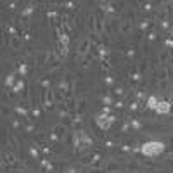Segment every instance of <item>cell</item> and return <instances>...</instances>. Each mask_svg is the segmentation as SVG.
<instances>
[{"instance_id":"cell-1","label":"cell","mask_w":173,"mask_h":173,"mask_svg":"<svg viewBox=\"0 0 173 173\" xmlns=\"http://www.w3.org/2000/svg\"><path fill=\"white\" fill-rule=\"evenodd\" d=\"M140 152L144 154L145 158H156L159 154H163L166 149L165 142H159V140H147L144 144H140Z\"/></svg>"},{"instance_id":"cell-2","label":"cell","mask_w":173,"mask_h":173,"mask_svg":"<svg viewBox=\"0 0 173 173\" xmlns=\"http://www.w3.org/2000/svg\"><path fill=\"white\" fill-rule=\"evenodd\" d=\"M73 144H75L76 151H85V149H90L94 145V140L87 135V131L83 130H76L73 133Z\"/></svg>"},{"instance_id":"cell-3","label":"cell","mask_w":173,"mask_h":173,"mask_svg":"<svg viewBox=\"0 0 173 173\" xmlns=\"http://www.w3.org/2000/svg\"><path fill=\"white\" fill-rule=\"evenodd\" d=\"M114 121H116V116H114V114H104V113H100V114L95 116V125L100 131H107L111 126H113Z\"/></svg>"},{"instance_id":"cell-4","label":"cell","mask_w":173,"mask_h":173,"mask_svg":"<svg viewBox=\"0 0 173 173\" xmlns=\"http://www.w3.org/2000/svg\"><path fill=\"white\" fill-rule=\"evenodd\" d=\"M90 47H92V43H90L88 38H83L82 43H80V47H78V57H87L90 54Z\"/></svg>"},{"instance_id":"cell-5","label":"cell","mask_w":173,"mask_h":173,"mask_svg":"<svg viewBox=\"0 0 173 173\" xmlns=\"http://www.w3.org/2000/svg\"><path fill=\"white\" fill-rule=\"evenodd\" d=\"M154 113H158V114H161V116L170 114V113H171V102H168V100H159L158 107H156Z\"/></svg>"},{"instance_id":"cell-6","label":"cell","mask_w":173,"mask_h":173,"mask_svg":"<svg viewBox=\"0 0 173 173\" xmlns=\"http://www.w3.org/2000/svg\"><path fill=\"white\" fill-rule=\"evenodd\" d=\"M64 133H66V126L64 125H55L54 128H52V138L54 140H61L62 137H64Z\"/></svg>"},{"instance_id":"cell-7","label":"cell","mask_w":173,"mask_h":173,"mask_svg":"<svg viewBox=\"0 0 173 173\" xmlns=\"http://www.w3.org/2000/svg\"><path fill=\"white\" fill-rule=\"evenodd\" d=\"M158 104H159L158 97H156V95H149V97H147V100H145V107H147V109H151V111H156Z\"/></svg>"},{"instance_id":"cell-8","label":"cell","mask_w":173,"mask_h":173,"mask_svg":"<svg viewBox=\"0 0 173 173\" xmlns=\"http://www.w3.org/2000/svg\"><path fill=\"white\" fill-rule=\"evenodd\" d=\"M11 47H12V50H19L21 48V35H12V38H11Z\"/></svg>"},{"instance_id":"cell-9","label":"cell","mask_w":173,"mask_h":173,"mask_svg":"<svg viewBox=\"0 0 173 173\" xmlns=\"http://www.w3.org/2000/svg\"><path fill=\"white\" fill-rule=\"evenodd\" d=\"M17 75H19V76H26L28 75V64L24 61H19V66H17Z\"/></svg>"},{"instance_id":"cell-10","label":"cell","mask_w":173,"mask_h":173,"mask_svg":"<svg viewBox=\"0 0 173 173\" xmlns=\"http://www.w3.org/2000/svg\"><path fill=\"white\" fill-rule=\"evenodd\" d=\"M14 82H16V73H11V75H7V78H5V87L7 88H12L14 87Z\"/></svg>"},{"instance_id":"cell-11","label":"cell","mask_w":173,"mask_h":173,"mask_svg":"<svg viewBox=\"0 0 173 173\" xmlns=\"http://www.w3.org/2000/svg\"><path fill=\"white\" fill-rule=\"evenodd\" d=\"M29 154H31V158L40 159V152H38V147H36V144H31V145H29Z\"/></svg>"},{"instance_id":"cell-12","label":"cell","mask_w":173,"mask_h":173,"mask_svg":"<svg viewBox=\"0 0 173 173\" xmlns=\"http://www.w3.org/2000/svg\"><path fill=\"white\" fill-rule=\"evenodd\" d=\"M12 92H16V94H19V92H24V82L23 80H19V82L16 83L12 87Z\"/></svg>"},{"instance_id":"cell-13","label":"cell","mask_w":173,"mask_h":173,"mask_svg":"<svg viewBox=\"0 0 173 173\" xmlns=\"http://www.w3.org/2000/svg\"><path fill=\"white\" fill-rule=\"evenodd\" d=\"M130 126H131V130H140V128H142V123H140V121H138L137 118H131V121H130Z\"/></svg>"},{"instance_id":"cell-14","label":"cell","mask_w":173,"mask_h":173,"mask_svg":"<svg viewBox=\"0 0 173 173\" xmlns=\"http://www.w3.org/2000/svg\"><path fill=\"white\" fill-rule=\"evenodd\" d=\"M33 11H35V7H33V5H28L26 9H24V11H23V12H21V16H23V17H24V19H28V17H29V16H31V14H33Z\"/></svg>"},{"instance_id":"cell-15","label":"cell","mask_w":173,"mask_h":173,"mask_svg":"<svg viewBox=\"0 0 173 173\" xmlns=\"http://www.w3.org/2000/svg\"><path fill=\"white\" fill-rule=\"evenodd\" d=\"M100 102H102L104 106H111V104H114V100H113V97H109V95H104L102 99H100Z\"/></svg>"},{"instance_id":"cell-16","label":"cell","mask_w":173,"mask_h":173,"mask_svg":"<svg viewBox=\"0 0 173 173\" xmlns=\"http://www.w3.org/2000/svg\"><path fill=\"white\" fill-rule=\"evenodd\" d=\"M4 158H5L7 163H14V161H16V158H14L11 152H4Z\"/></svg>"},{"instance_id":"cell-17","label":"cell","mask_w":173,"mask_h":173,"mask_svg":"<svg viewBox=\"0 0 173 173\" xmlns=\"http://www.w3.org/2000/svg\"><path fill=\"white\" fill-rule=\"evenodd\" d=\"M113 94H114V95H119V97H121V95L125 94V88H121V87H119V88H114V90H113Z\"/></svg>"},{"instance_id":"cell-18","label":"cell","mask_w":173,"mask_h":173,"mask_svg":"<svg viewBox=\"0 0 173 173\" xmlns=\"http://www.w3.org/2000/svg\"><path fill=\"white\" fill-rule=\"evenodd\" d=\"M104 83H107V85H113V83H114V80H113L111 76H104Z\"/></svg>"},{"instance_id":"cell-19","label":"cell","mask_w":173,"mask_h":173,"mask_svg":"<svg viewBox=\"0 0 173 173\" xmlns=\"http://www.w3.org/2000/svg\"><path fill=\"white\" fill-rule=\"evenodd\" d=\"M166 47H168V48L173 47V38H171V36H170V38H166Z\"/></svg>"},{"instance_id":"cell-20","label":"cell","mask_w":173,"mask_h":173,"mask_svg":"<svg viewBox=\"0 0 173 173\" xmlns=\"http://www.w3.org/2000/svg\"><path fill=\"white\" fill-rule=\"evenodd\" d=\"M114 106H116L118 109H121L123 107V100H114Z\"/></svg>"},{"instance_id":"cell-21","label":"cell","mask_w":173,"mask_h":173,"mask_svg":"<svg viewBox=\"0 0 173 173\" xmlns=\"http://www.w3.org/2000/svg\"><path fill=\"white\" fill-rule=\"evenodd\" d=\"M137 107H138V102H133V104H130V109H131V111H135Z\"/></svg>"},{"instance_id":"cell-22","label":"cell","mask_w":173,"mask_h":173,"mask_svg":"<svg viewBox=\"0 0 173 173\" xmlns=\"http://www.w3.org/2000/svg\"><path fill=\"white\" fill-rule=\"evenodd\" d=\"M166 59H168V52H163L161 54V61H166Z\"/></svg>"},{"instance_id":"cell-23","label":"cell","mask_w":173,"mask_h":173,"mask_svg":"<svg viewBox=\"0 0 173 173\" xmlns=\"http://www.w3.org/2000/svg\"><path fill=\"white\" fill-rule=\"evenodd\" d=\"M66 7H68V9H75V4H71V2H69V4H66Z\"/></svg>"},{"instance_id":"cell-24","label":"cell","mask_w":173,"mask_h":173,"mask_svg":"<svg viewBox=\"0 0 173 173\" xmlns=\"http://www.w3.org/2000/svg\"><path fill=\"white\" fill-rule=\"evenodd\" d=\"M170 36L173 38V26H171V29H170Z\"/></svg>"},{"instance_id":"cell-25","label":"cell","mask_w":173,"mask_h":173,"mask_svg":"<svg viewBox=\"0 0 173 173\" xmlns=\"http://www.w3.org/2000/svg\"><path fill=\"white\" fill-rule=\"evenodd\" d=\"M171 159H173V158H171Z\"/></svg>"}]
</instances>
